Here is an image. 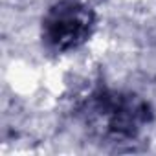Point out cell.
I'll return each mask as SVG.
<instances>
[{"label":"cell","mask_w":156,"mask_h":156,"mask_svg":"<svg viewBox=\"0 0 156 156\" xmlns=\"http://www.w3.org/2000/svg\"><path fill=\"white\" fill-rule=\"evenodd\" d=\"M151 119V108L132 94L101 92L88 105V125L105 138H134Z\"/></svg>","instance_id":"obj_1"},{"label":"cell","mask_w":156,"mask_h":156,"mask_svg":"<svg viewBox=\"0 0 156 156\" xmlns=\"http://www.w3.org/2000/svg\"><path fill=\"white\" fill-rule=\"evenodd\" d=\"M94 26L92 11L77 0H62L50 9L42 22V37L55 51H66L83 44Z\"/></svg>","instance_id":"obj_2"}]
</instances>
